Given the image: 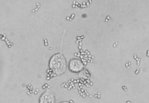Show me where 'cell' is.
Returning <instances> with one entry per match:
<instances>
[{
    "label": "cell",
    "instance_id": "obj_4",
    "mask_svg": "<svg viewBox=\"0 0 149 103\" xmlns=\"http://www.w3.org/2000/svg\"><path fill=\"white\" fill-rule=\"evenodd\" d=\"M67 103V102H63V103Z\"/></svg>",
    "mask_w": 149,
    "mask_h": 103
},
{
    "label": "cell",
    "instance_id": "obj_3",
    "mask_svg": "<svg viewBox=\"0 0 149 103\" xmlns=\"http://www.w3.org/2000/svg\"><path fill=\"white\" fill-rule=\"evenodd\" d=\"M54 95L50 91L46 90L40 97L39 103H55Z\"/></svg>",
    "mask_w": 149,
    "mask_h": 103
},
{
    "label": "cell",
    "instance_id": "obj_1",
    "mask_svg": "<svg viewBox=\"0 0 149 103\" xmlns=\"http://www.w3.org/2000/svg\"><path fill=\"white\" fill-rule=\"evenodd\" d=\"M49 67L55 75H60L66 70V59L60 53H56L51 57L49 62Z\"/></svg>",
    "mask_w": 149,
    "mask_h": 103
},
{
    "label": "cell",
    "instance_id": "obj_2",
    "mask_svg": "<svg viewBox=\"0 0 149 103\" xmlns=\"http://www.w3.org/2000/svg\"><path fill=\"white\" fill-rule=\"evenodd\" d=\"M70 71L72 73H77L81 71L84 68V65L81 60L77 59H73L70 60L69 64Z\"/></svg>",
    "mask_w": 149,
    "mask_h": 103
}]
</instances>
